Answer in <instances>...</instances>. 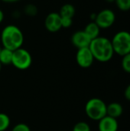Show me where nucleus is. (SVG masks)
I'll return each mask as SVG.
<instances>
[{
	"instance_id": "nucleus-1",
	"label": "nucleus",
	"mask_w": 130,
	"mask_h": 131,
	"mask_svg": "<svg viewBox=\"0 0 130 131\" xmlns=\"http://www.w3.org/2000/svg\"><path fill=\"white\" fill-rule=\"evenodd\" d=\"M89 48L94 59L103 63L110 61L115 54L111 40L106 37L99 36L93 39L90 44Z\"/></svg>"
},
{
	"instance_id": "nucleus-2",
	"label": "nucleus",
	"mask_w": 130,
	"mask_h": 131,
	"mask_svg": "<svg viewBox=\"0 0 130 131\" xmlns=\"http://www.w3.org/2000/svg\"><path fill=\"white\" fill-rule=\"evenodd\" d=\"M1 42L2 48L14 51L21 48L24 42L23 33L18 27L8 25L2 31Z\"/></svg>"
},
{
	"instance_id": "nucleus-3",
	"label": "nucleus",
	"mask_w": 130,
	"mask_h": 131,
	"mask_svg": "<svg viewBox=\"0 0 130 131\" xmlns=\"http://www.w3.org/2000/svg\"><path fill=\"white\" fill-rule=\"evenodd\" d=\"M107 105L102 99L91 98L85 105V113L90 120L99 121L107 116Z\"/></svg>"
},
{
	"instance_id": "nucleus-4",
	"label": "nucleus",
	"mask_w": 130,
	"mask_h": 131,
	"mask_svg": "<svg viewBox=\"0 0 130 131\" xmlns=\"http://www.w3.org/2000/svg\"><path fill=\"white\" fill-rule=\"evenodd\" d=\"M111 43L115 54L123 57L130 53V33L129 31H118L113 37Z\"/></svg>"
},
{
	"instance_id": "nucleus-5",
	"label": "nucleus",
	"mask_w": 130,
	"mask_h": 131,
	"mask_svg": "<svg viewBox=\"0 0 130 131\" xmlns=\"http://www.w3.org/2000/svg\"><path fill=\"white\" fill-rule=\"evenodd\" d=\"M32 64V57L28 51L20 48L13 51L11 64L18 70H27Z\"/></svg>"
},
{
	"instance_id": "nucleus-6",
	"label": "nucleus",
	"mask_w": 130,
	"mask_h": 131,
	"mask_svg": "<svg viewBox=\"0 0 130 131\" xmlns=\"http://www.w3.org/2000/svg\"><path fill=\"white\" fill-rule=\"evenodd\" d=\"M116 21V15L111 9L106 8L97 14L94 21L101 29H107L113 25Z\"/></svg>"
},
{
	"instance_id": "nucleus-7",
	"label": "nucleus",
	"mask_w": 130,
	"mask_h": 131,
	"mask_svg": "<svg viewBox=\"0 0 130 131\" xmlns=\"http://www.w3.org/2000/svg\"><path fill=\"white\" fill-rule=\"evenodd\" d=\"M94 58L89 47L77 49L76 54V61L77 64L83 68H88L92 66Z\"/></svg>"
},
{
	"instance_id": "nucleus-8",
	"label": "nucleus",
	"mask_w": 130,
	"mask_h": 131,
	"mask_svg": "<svg viewBox=\"0 0 130 131\" xmlns=\"http://www.w3.org/2000/svg\"><path fill=\"white\" fill-rule=\"evenodd\" d=\"M45 28L49 32H57L62 28L61 25V17L59 13L51 12L49 13L44 20Z\"/></svg>"
},
{
	"instance_id": "nucleus-9",
	"label": "nucleus",
	"mask_w": 130,
	"mask_h": 131,
	"mask_svg": "<svg viewBox=\"0 0 130 131\" xmlns=\"http://www.w3.org/2000/svg\"><path fill=\"white\" fill-rule=\"evenodd\" d=\"M91 41L92 40L84 30L77 31L71 36V43L77 49L89 47Z\"/></svg>"
},
{
	"instance_id": "nucleus-10",
	"label": "nucleus",
	"mask_w": 130,
	"mask_h": 131,
	"mask_svg": "<svg viewBox=\"0 0 130 131\" xmlns=\"http://www.w3.org/2000/svg\"><path fill=\"white\" fill-rule=\"evenodd\" d=\"M98 122L99 131H118L119 124L117 119L107 115Z\"/></svg>"
},
{
	"instance_id": "nucleus-11",
	"label": "nucleus",
	"mask_w": 130,
	"mask_h": 131,
	"mask_svg": "<svg viewBox=\"0 0 130 131\" xmlns=\"http://www.w3.org/2000/svg\"><path fill=\"white\" fill-rule=\"evenodd\" d=\"M123 113V107L122 104L117 102H113L107 107V115L115 119H117L122 116Z\"/></svg>"
},
{
	"instance_id": "nucleus-12",
	"label": "nucleus",
	"mask_w": 130,
	"mask_h": 131,
	"mask_svg": "<svg viewBox=\"0 0 130 131\" xmlns=\"http://www.w3.org/2000/svg\"><path fill=\"white\" fill-rule=\"evenodd\" d=\"M84 31L90 37V38L91 40L98 38L100 36V28L96 24V22L94 21L88 23L86 25V27H85Z\"/></svg>"
},
{
	"instance_id": "nucleus-13",
	"label": "nucleus",
	"mask_w": 130,
	"mask_h": 131,
	"mask_svg": "<svg viewBox=\"0 0 130 131\" xmlns=\"http://www.w3.org/2000/svg\"><path fill=\"white\" fill-rule=\"evenodd\" d=\"M58 13L61 18H73L76 13V9L72 4L66 3L61 6V8H60V12Z\"/></svg>"
},
{
	"instance_id": "nucleus-14",
	"label": "nucleus",
	"mask_w": 130,
	"mask_h": 131,
	"mask_svg": "<svg viewBox=\"0 0 130 131\" xmlns=\"http://www.w3.org/2000/svg\"><path fill=\"white\" fill-rule=\"evenodd\" d=\"M12 55H13V51L2 48L1 52H0V62L3 65H8L11 64L12 61Z\"/></svg>"
},
{
	"instance_id": "nucleus-15",
	"label": "nucleus",
	"mask_w": 130,
	"mask_h": 131,
	"mask_svg": "<svg viewBox=\"0 0 130 131\" xmlns=\"http://www.w3.org/2000/svg\"><path fill=\"white\" fill-rule=\"evenodd\" d=\"M10 125V118L5 113H0V131L6 130Z\"/></svg>"
},
{
	"instance_id": "nucleus-16",
	"label": "nucleus",
	"mask_w": 130,
	"mask_h": 131,
	"mask_svg": "<svg viewBox=\"0 0 130 131\" xmlns=\"http://www.w3.org/2000/svg\"><path fill=\"white\" fill-rule=\"evenodd\" d=\"M117 8L123 12H128L130 10V0H115Z\"/></svg>"
},
{
	"instance_id": "nucleus-17",
	"label": "nucleus",
	"mask_w": 130,
	"mask_h": 131,
	"mask_svg": "<svg viewBox=\"0 0 130 131\" xmlns=\"http://www.w3.org/2000/svg\"><path fill=\"white\" fill-rule=\"evenodd\" d=\"M24 12L28 16H35L38 14V8L34 4H28L24 8Z\"/></svg>"
},
{
	"instance_id": "nucleus-18",
	"label": "nucleus",
	"mask_w": 130,
	"mask_h": 131,
	"mask_svg": "<svg viewBox=\"0 0 130 131\" xmlns=\"http://www.w3.org/2000/svg\"><path fill=\"white\" fill-rule=\"evenodd\" d=\"M121 64L123 70L125 72L130 74V53L123 56Z\"/></svg>"
},
{
	"instance_id": "nucleus-19",
	"label": "nucleus",
	"mask_w": 130,
	"mask_h": 131,
	"mask_svg": "<svg viewBox=\"0 0 130 131\" xmlns=\"http://www.w3.org/2000/svg\"><path fill=\"white\" fill-rule=\"evenodd\" d=\"M72 131H91V130L90 125L87 123L80 121L74 126Z\"/></svg>"
},
{
	"instance_id": "nucleus-20",
	"label": "nucleus",
	"mask_w": 130,
	"mask_h": 131,
	"mask_svg": "<svg viewBox=\"0 0 130 131\" xmlns=\"http://www.w3.org/2000/svg\"><path fill=\"white\" fill-rule=\"evenodd\" d=\"M11 131H31V129L27 124L20 123V124L15 125V127L12 128Z\"/></svg>"
},
{
	"instance_id": "nucleus-21",
	"label": "nucleus",
	"mask_w": 130,
	"mask_h": 131,
	"mask_svg": "<svg viewBox=\"0 0 130 131\" xmlns=\"http://www.w3.org/2000/svg\"><path fill=\"white\" fill-rule=\"evenodd\" d=\"M73 24V18H61V25L64 28H70Z\"/></svg>"
},
{
	"instance_id": "nucleus-22",
	"label": "nucleus",
	"mask_w": 130,
	"mask_h": 131,
	"mask_svg": "<svg viewBox=\"0 0 130 131\" xmlns=\"http://www.w3.org/2000/svg\"><path fill=\"white\" fill-rule=\"evenodd\" d=\"M124 97L127 101H130V84L126 87V88L124 91Z\"/></svg>"
},
{
	"instance_id": "nucleus-23",
	"label": "nucleus",
	"mask_w": 130,
	"mask_h": 131,
	"mask_svg": "<svg viewBox=\"0 0 130 131\" xmlns=\"http://www.w3.org/2000/svg\"><path fill=\"white\" fill-rule=\"evenodd\" d=\"M3 19H4V13H3V12L0 9V24L2 22Z\"/></svg>"
},
{
	"instance_id": "nucleus-24",
	"label": "nucleus",
	"mask_w": 130,
	"mask_h": 131,
	"mask_svg": "<svg viewBox=\"0 0 130 131\" xmlns=\"http://www.w3.org/2000/svg\"><path fill=\"white\" fill-rule=\"evenodd\" d=\"M4 2H7V3H12V2H18L20 0H1Z\"/></svg>"
},
{
	"instance_id": "nucleus-25",
	"label": "nucleus",
	"mask_w": 130,
	"mask_h": 131,
	"mask_svg": "<svg viewBox=\"0 0 130 131\" xmlns=\"http://www.w3.org/2000/svg\"><path fill=\"white\" fill-rule=\"evenodd\" d=\"M106 2H110V3H112V2H115V0H105Z\"/></svg>"
},
{
	"instance_id": "nucleus-26",
	"label": "nucleus",
	"mask_w": 130,
	"mask_h": 131,
	"mask_svg": "<svg viewBox=\"0 0 130 131\" xmlns=\"http://www.w3.org/2000/svg\"><path fill=\"white\" fill-rule=\"evenodd\" d=\"M2 64H1V62H0V72H1V70H2Z\"/></svg>"
},
{
	"instance_id": "nucleus-27",
	"label": "nucleus",
	"mask_w": 130,
	"mask_h": 131,
	"mask_svg": "<svg viewBox=\"0 0 130 131\" xmlns=\"http://www.w3.org/2000/svg\"><path fill=\"white\" fill-rule=\"evenodd\" d=\"M2 46L0 45V52H1V51H2Z\"/></svg>"
},
{
	"instance_id": "nucleus-28",
	"label": "nucleus",
	"mask_w": 130,
	"mask_h": 131,
	"mask_svg": "<svg viewBox=\"0 0 130 131\" xmlns=\"http://www.w3.org/2000/svg\"><path fill=\"white\" fill-rule=\"evenodd\" d=\"M62 131H66V130H62Z\"/></svg>"
}]
</instances>
